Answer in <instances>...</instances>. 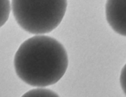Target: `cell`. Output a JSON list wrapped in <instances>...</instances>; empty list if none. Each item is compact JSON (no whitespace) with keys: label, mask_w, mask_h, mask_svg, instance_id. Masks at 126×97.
<instances>
[{"label":"cell","mask_w":126,"mask_h":97,"mask_svg":"<svg viewBox=\"0 0 126 97\" xmlns=\"http://www.w3.org/2000/svg\"><path fill=\"white\" fill-rule=\"evenodd\" d=\"M24 96H51V97H54V96H57L55 92L50 90L46 89V88H36V89L32 90L30 92H27Z\"/></svg>","instance_id":"obj_5"},{"label":"cell","mask_w":126,"mask_h":97,"mask_svg":"<svg viewBox=\"0 0 126 97\" xmlns=\"http://www.w3.org/2000/svg\"><path fill=\"white\" fill-rule=\"evenodd\" d=\"M11 9V6L9 0H0V28L8 20Z\"/></svg>","instance_id":"obj_4"},{"label":"cell","mask_w":126,"mask_h":97,"mask_svg":"<svg viewBox=\"0 0 126 97\" xmlns=\"http://www.w3.org/2000/svg\"><path fill=\"white\" fill-rule=\"evenodd\" d=\"M18 77L33 87L55 84L63 76L68 65L63 45L52 37L36 35L23 42L14 56Z\"/></svg>","instance_id":"obj_1"},{"label":"cell","mask_w":126,"mask_h":97,"mask_svg":"<svg viewBox=\"0 0 126 97\" xmlns=\"http://www.w3.org/2000/svg\"><path fill=\"white\" fill-rule=\"evenodd\" d=\"M120 83L122 89L126 95V64L123 68L121 72Z\"/></svg>","instance_id":"obj_6"},{"label":"cell","mask_w":126,"mask_h":97,"mask_svg":"<svg viewBox=\"0 0 126 97\" xmlns=\"http://www.w3.org/2000/svg\"><path fill=\"white\" fill-rule=\"evenodd\" d=\"M67 0H12L14 17L20 27L34 34L49 33L61 23Z\"/></svg>","instance_id":"obj_2"},{"label":"cell","mask_w":126,"mask_h":97,"mask_svg":"<svg viewBox=\"0 0 126 97\" xmlns=\"http://www.w3.org/2000/svg\"><path fill=\"white\" fill-rule=\"evenodd\" d=\"M105 14L112 29L126 36V0H107Z\"/></svg>","instance_id":"obj_3"}]
</instances>
